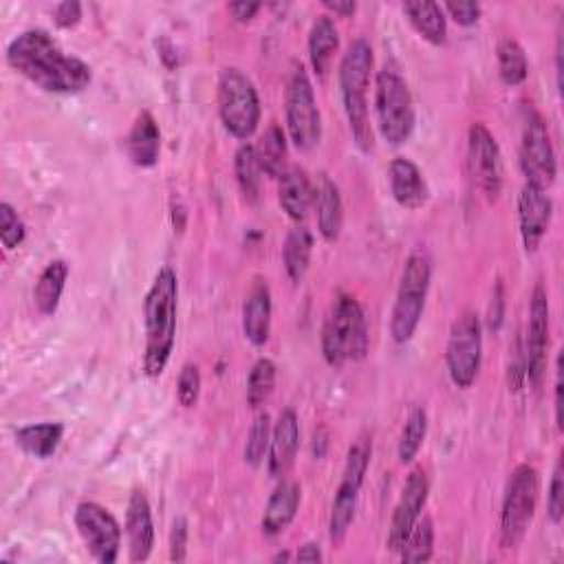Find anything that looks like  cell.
Masks as SVG:
<instances>
[{
  "label": "cell",
  "instance_id": "21",
  "mask_svg": "<svg viewBox=\"0 0 564 564\" xmlns=\"http://www.w3.org/2000/svg\"><path fill=\"white\" fill-rule=\"evenodd\" d=\"M272 291L267 280L256 278L243 302V333L250 344L265 346L272 335Z\"/></svg>",
  "mask_w": 564,
  "mask_h": 564
},
{
  "label": "cell",
  "instance_id": "10",
  "mask_svg": "<svg viewBox=\"0 0 564 564\" xmlns=\"http://www.w3.org/2000/svg\"><path fill=\"white\" fill-rule=\"evenodd\" d=\"M371 456H373V441L371 436H360L357 441H353V445L349 447L346 454V463L342 469V478L331 505V516H329V538L340 544L344 542L353 520H355V511H357V500H360V491L371 465Z\"/></svg>",
  "mask_w": 564,
  "mask_h": 564
},
{
  "label": "cell",
  "instance_id": "38",
  "mask_svg": "<svg viewBox=\"0 0 564 564\" xmlns=\"http://www.w3.org/2000/svg\"><path fill=\"white\" fill-rule=\"evenodd\" d=\"M27 239V225L25 221L21 219L19 210L3 201L0 203V243H3V247L8 252H14L19 250Z\"/></svg>",
  "mask_w": 564,
  "mask_h": 564
},
{
  "label": "cell",
  "instance_id": "43",
  "mask_svg": "<svg viewBox=\"0 0 564 564\" xmlns=\"http://www.w3.org/2000/svg\"><path fill=\"white\" fill-rule=\"evenodd\" d=\"M82 21V5L78 0H65V3L54 8V23L60 30H71Z\"/></svg>",
  "mask_w": 564,
  "mask_h": 564
},
{
  "label": "cell",
  "instance_id": "19",
  "mask_svg": "<svg viewBox=\"0 0 564 564\" xmlns=\"http://www.w3.org/2000/svg\"><path fill=\"white\" fill-rule=\"evenodd\" d=\"M298 447H300L298 414L294 408H285L272 428V443L267 452V472L272 478L283 480L289 474L298 456Z\"/></svg>",
  "mask_w": 564,
  "mask_h": 564
},
{
  "label": "cell",
  "instance_id": "3",
  "mask_svg": "<svg viewBox=\"0 0 564 564\" xmlns=\"http://www.w3.org/2000/svg\"><path fill=\"white\" fill-rule=\"evenodd\" d=\"M373 65H375V56H373L371 43L366 38H357L349 45L338 71V82H340L349 129L355 146L362 153H373V146H375L371 111H368V89L373 80Z\"/></svg>",
  "mask_w": 564,
  "mask_h": 564
},
{
  "label": "cell",
  "instance_id": "48",
  "mask_svg": "<svg viewBox=\"0 0 564 564\" xmlns=\"http://www.w3.org/2000/svg\"><path fill=\"white\" fill-rule=\"evenodd\" d=\"M291 560V555L285 551V553H276L274 555V562H289Z\"/></svg>",
  "mask_w": 564,
  "mask_h": 564
},
{
  "label": "cell",
  "instance_id": "16",
  "mask_svg": "<svg viewBox=\"0 0 564 564\" xmlns=\"http://www.w3.org/2000/svg\"><path fill=\"white\" fill-rule=\"evenodd\" d=\"M430 496V478L428 472L423 467H414L410 469V474L406 476V483L401 487V496L395 505L392 518H390V527H388V538H386V546L390 553H399L403 542L408 540L410 531L414 529V524L421 518V511L425 509Z\"/></svg>",
  "mask_w": 564,
  "mask_h": 564
},
{
  "label": "cell",
  "instance_id": "22",
  "mask_svg": "<svg viewBox=\"0 0 564 564\" xmlns=\"http://www.w3.org/2000/svg\"><path fill=\"white\" fill-rule=\"evenodd\" d=\"M302 502V489L294 480H280V485L274 489L269 496L263 518H261V529L267 538H276L289 529V524L296 520L298 509Z\"/></svg>",
  "mask_w": 564,
  "mask_h": 564
},
{
  "label": "cell",
  "instance_id": "26",
  "mask_svg": "<svg viewBox=\"0 0 564 564\" xmlns=\"http://www.w3.org/2000/svg\"><path fill=\"white\" fill-rule=\"evenodd\" d=\"M316 212H318V232L327 243H335L342 234L344 225V203L340 188L329 179L322 177L316 188Z\"/></svg>",
  "mask_w": 564,
  "mask_h": 564
},
{
  "label": "cell",
  "instance_id": "47",
  "mask_svg": "<svg viewBox=\"0 0 564 564\" xmlns=\"http://www.w3.org/2000/svg\"><path fill=\"white\" fill-rule=\"evenodd\" d=\"M322 549H320V544L318 542H307V544H302L300 549H298V553H296V560L298 562H322Z\"/></svg>",
  "mask_w": 564,
  "mask_h": 564
},
{
  "label": "cell",
  "instance_id": "9",
  "mask_svg": "<svg viewBox=\"0 0 564 564\" xmlns=\"http://www.w3.org/2000/svg\"><path fill=\"white\" fill-rule=\"evenodd\" d=\"M285 126L296 151L309 153L322 140V115L316 91L302 65H296L285 91Z\"/></svg>",
  "mask_w": 564,
  "mask_h": 564
},
{
  "label": "cell",
  "instance_id": "29",
  "mask_svg": "<svg viewBox=\"0 0 564 564\" xmlns=\"http://www.w3.org/2000/svg\"><path fill=\"white\" fill-rule=\"evenodd\" d=\"M340 47L338 27L331 16H318L309 32V60L318 78H324Z\"/></svg>",
  "mask_w": 564,
  "mask_h": 564
},
{
  "label": "cell",
  "instance_id": "11",
  "mask_svg": "<svg viewBox=\"0 0 564 564\" xmlns=\"http://www.w3.org/2000/svg\"><path fill=\"white\" fill-rule=\"evenodd\" d=\"M445 364L452 384L461 390H467L476 384L483 366V322L476 311H463L447 338Z\"/></svg>",
  "mask_w": 564,
  "mask_h": 564
},
{
  "label": "cell",
  "instance_id": "17",
  "mask_svg": "<svg viewBox=\"0 0 564 564\" xmlns=\"http://www.w3.org/2000/svg\"><path fill=\"white\" fill-rule=\"evenodd\" d=\"M553 219V201L544 188L524 181L518 195V228L527 254H533L549 232Z\"/></svg>",
  "mask_w": 564,
  "mask_h": 564
},
{
  "label": "cell",
  "instance_id": "35",
  "mask_svg": "<svg viewBox=\"0 0 564 564\" xmlns=\"http://www.w3.org/2000/svg\"><path fill=\"white\" fill-rule=\"evenodd\" d=\"M276 386V364L269 357L256 360L247 377V403L250 408L258 410L267 403Z\"/></svg>",
  "mask_w": 564,
  "mask_h": 564
},
{
  "label": "cell",
  "instance_id": "40",
  "mask_svg": "<svg viewBox=\"0 0 564 564\" xmlns=\"http://www.w3.org/2000/svg\"><path fill=\"white\" fill-rule=\"evenodd\" d=\"M546 516L553 524H560L564 518V476H562V458H557L553 467V476L546 494Z\"/></svg>",
  "mask_w": 564,
  "mask_h": 564
},
{
  "label": "cell",
  "instance_id": "20",
  "mask_svg": "<svg viewBox=\"0 0 564 564\" xmlns=\"http://www.w3.org/2000/svg\"><path fill=\"white\" fill-rule=\"evenodd\" d=\"M388 184L390 195L403 210H421L428 199L430 190L423 179L419 166L406 157H395L388 166Z\"/></svg>",
  "mask_w": 564,
  "mask_h": 564
},
{
  "label": "cell",
  "instance_id": "34",
  "mask_svg": "<svg viewBox=\"0 0 564 564\" xmlns=\"http://www.w3.org/2000/svg\"><path fill=\"white\" fill-rule=\"evenodd\" d=\"M425 436H428V412L421 406H414L406 417V423L401 428L399 443H397V456L401 465H410L417 458Z\"/></svg>",
  "mask_w": 564,
  "mask_h": 564
},
{
  "label": "cell",
  "instance_id": "8",
  "mask_svg": "<svg viewBox=\"0 0 564 564\" xmlns=\"http://www.w3.org/2000/svg\"><path fill=\"white\" fill-rule=\"evenodd\" d=\"M219 118L223 129L239 142H250L261 124L263 107L256 85L241 69H223L217 89Z\"/></svg>",
  "mask_w": 564,
  "mask_h": 564
},
{
  "label": "cell",
  "instance_id": "5",
  "mask_svg": "<svg viewBox=\"0 0 564 564\" xmlns=\"http://www.w3.org/2000/svg\"><path fill=\"white\" fill-rule=\"evenodd\" d=\"M375 115L379 135L388 146L399 148L412 137L417 124L414 100L395 67H384L375 76Z\"/></svg>",
  "mask_w": 564,
  "mask_h": 564
},
{
  "label": "cell",
  "instance_id": "23",
  "mask_svg": "<svg viewBox=\"0 0 564 564\" xmlns=\"http://www.w3.org/2000/svg\"><path fill=\"white\" fill-rule=\"evenodd\" d=\"M278 203L296 223H302L309 217L316 206V188L302 168H287L278 179Z\"/></svg>",
  "mask_w": 564,
  "mask_h": 564
},
{
  "label": "cell",
  "instance_id": "37",
  "mask_svg": "<svg viewBox=\"0 0 564 564\" xmlns=\"http://www.w3.org/2000/svg\"><path fill=\"white\" fill-rule=\"evenodd\" d=\"M272 417L267 412H258L252 428H250V434H247V441H245V450H243V456H245V463L254 469H258L265 458H267V452H269V443H272Z\"/></svg>",
  "mask_w": 564,
  "mask_h": 564
},
{
  "label": "cell",
  "instance_id": "2",
  "mask_svg": "<svg viewBox=\"0 0 564 564\" xmlns=\"http://www.w3.org/2000/svg\"><path fill=\"white\" fill-rule=\"evenodd\" d=\"M179 280L173 267H162L144 300V375L155 379L164 375L177 340Z\"/></svg>",
  "mask_w": 564,
  "mask_h": 564
},
{
  "label": "cell",
  "instance_id": "44",
  "mask_svg": "<svg viewBox=\"0 0 564 564\" xmlns=\"http://www.w3.org/2000/svg\"><path fill=\"white\" fill-rule=\"evenodd\" d=\"M228 10L236 23H252L256 19V14L263 10V5L261 3H232V5H228Z\"/></svg>",
  "mask_w": 564,
  "mask_h": 564
},
{
  "label": "cell",
  "instance_id": "13",
  "mask_svg": "<svg viewBox=\"0 0 564 564\" xmlns=\"http://www.w3.org/2000/svg\"><path fill=\"white\" fill-rule=\"evenodd\" d=\"M80 538L87 551L100 564H115L122 551V524L100 502L85 500L74 513Z\"/></svg>",
  "mask_w": 564,
  "mask_h": 564
},
{
  "label": "cell",
  "instance_id": "4",
  "mask_svg": "<svg viewBox=\"0 0 564 564\" xmlns=\"http://www.w3.org/2000/svg\"><path fill=\"white\" fill-rule=\"evenodd\" d=\"M320 346L324 362L331 368H342L349 362H362L371 349L368 320L360 300L340 291L322 324Z\"/></svg>",
  "mask_w": 564,
  "mask_h": 564
},
{
  "label": "cell",
  "instance_id": "33",
  "mask_svg": "<svg viewBox=\"0 0 564 564\" xmlns=\"http://www.w3.org/2000/svg\"><path fill=\"white\" fill-rule=\"evenodd\" d=\"M498 60V76L505 87H520L529 74V60L522 45L513 38L500 41L496 49Z\"/></svg>",
  "mask_w": 564,
  "mask_h": 564
},
{
  "label": "cell",
  "instance_id": "27",
  "mask_svg": "<svg viewBox=\"0 0 564 564\" xmlns=\"http://www.w3.org/2000/svg\"><path fill=\"white\" fill-rule=\"evenodd\" d=\"M65 436V425L56 421H43V423H30L16 430V443L19 447L34 456V458H52Z\"/></svg>",
  "mask_w": 564,
  "mask_h": 564
},
{
  "label": "cell",
  "instance_id": "1",
  "mask_svg": "<svg viewBox=\"0 0 564 564\" xmlns=\"http://www.w3.org/2000/svg\"><path fill=\"white\" fill-rule=\"evenodd\" d=\"M5 58L16 74L52 96H78L87 91L93 80L91 67L76 56H67L45 30L19 34L8 45Z\"/></svg>",
  "mask_w": 564,
  "mask_h": 564
},
{
  "label": "cell",
  "instance_id": "42",
  "mask_svg": "<svg viewBox=\"0 0 564 564\" xmlns=\"http://www.w3.org/2000/svg\"><path fill=\"white\" fill-rule=\"evenodd\" d=\"M443 12L458 25V27H472L478 23L483 10L478 3H445L441 5Z\"/></svg>",
  "mask_w": 564,
  "mask_h": 564
},
{
  "label": "cell",
  "instance_id": "30",
  "mask_svg": "<svg viewBox=\"0 0 564 564\" xmlns=\"http://www.w3.org/2000/svg\"><path fill=\"white\" fill-rule=\"evenodd\" d=\"M313 256V234L305 225L289 230L283 243V265L294 285H300L311 267Z\"/></svg>",
  "mask_w": 564,
  "mask_h": 564
},
{
  "label": "cell",
  "instance_id": "36",
  "mask_svg": "<svg viewBox=\"0 0 564 564\" xmlns=\"http://www.w3.org/2000/svg\"><path fill=\"white\" fill-rule=\"evenodd\" d=\"M434 553V524L430 518H419L414 529L410 531L408 540L403 542L401 551L397 553L401 562L414 564V562H430Z\"/></svg>",
  "mask_w": 564,
  "mask_h": 564
},
{
  "label": "cell",
  "instance_id": "14",
  "mask_svg": "<svg viewBox=\"0 0 564 564\" xmlns=\"http://www.w3.org/2000/svg\"><path fill=\"white\" fill-rule=\"evenodd\" d=\"M467 168L476 188L494 203L502 192V155L496 137L483 122H474L467 131Z\"/></svg>",
  "mask_w": 564,
  "mask_h": 564
},
{
  "label": "cell",
  "instance_id": "6",
  "mask_svg": "<svg viewBox=\"0 0 564 564\" xmlns=\"http://www.w3.org/2000/svg\"><path fill=\"white\" fill-rule=\"evenodd\" d=\"M432 280V261L423 250H414L401 272L395 307L390 313V335L395 344H408L421 322Z\"/></svg>",
  "mask_w": 564,
  "mask_h": 564
},
{
  "label": "cell",
  "instance_id": "31",
  "mask_svg": "<svg viewBox=\"0 0 564 564\" xmlns=\"http://www.w3.org/2000/svg\"><path fill=\"white\" fill-rule=\"evenodd\" d=\"M256 151V159L258 166L263 170L265 177L272 179H280L287 173V153H289V144H287V135L278 124H272L261 142L254 146Z\"/></svg>",
  "mask_w": 564,
  "mask_h": 564
},
{
  "label": "cell",
  "instance_id": "18",
  "mask_svg": "<svg viewBox=\"0 0 564 564\" xmlns=\"http://www.w3.org/2000/svg\"><path fill=\"white\" fill-rule=\"evenodd\" d=\"M126 540L131 562H146L155 549V520L153 507L144 489H133L126 507Z\"/></svg>",
  "mask_w": 564,
  "mask_h": 564
},
{
  "label": "cell",
  "instance_id": "12",
  "mask_svg": "<svg viewBox=\"0 0 564 564\" xmlns=\"http://www.w3.org/2000/svg\"><path fill=\"white\" fill-rule=\"evenodd\" d=\"M520 168L524 173V181L535 184L540 188H549L557 177V159L551 144L549 126L544 118L527 107L524 109V126L520 142Z\"/></svg>",
  "mask_w": 564,
  "mask_h": 564
},
{
  "label": "cell",
  "instance_id": "7",
  "mask_svg": "<svg viewBox=\"0 0 564 564\" xmlns=\"http://www.w3.org/2000/svg\"><path fill=\"white\" fill-rule=\"evenodd\" d=\"M540 474L533 465L520 463L511 469L500 507V544L513 551L522 544L538 507Z\"/></svg>",
  "mask_w": 564,
  "mask_h": 564
},
{
  "label": "cell",
  "instance_id": "28",
  "mask_svg": "<svg viewBox=\"0 0 564 564\" xmlns=\"http://www.w3.org/2000/svg\"><path fill=\"white\" fill-rule=\"evenodd\" d=\"M67 280H69V265L63 258L52 261L41 272L38 283L34 287V305L41 316H56Z\"/></svg>",
  "mask_w": 564,
  "mask_h": 564
},
{
  "label": "cell",
  "instance_id": "45",
  "mask_svg": "<svg viewBox=\"0 0 564 564\" xmlns=\"http://www.w3.org/2000/svg\"><path fill=\"white\" fill-rule=\"evenodd\" d=\"M322 8L340 19H353L357 12V3H353V0H324Z\"/></svg>",
  "mask_w": 564,
  "mask_h": 564
},
{
  "label": "cell",
  "instance_id": "39",
  "mask_svg": "<svg viewBox=\"0 0 564 564\" xmlns=\"http://www.w3.org/2000/svg\"><path fill=\"white\" fill-rule=\"evenodd\" d=\"M201 388H203L201 368L192 362L184 364L181 373H179V379H177V401H179V406L195 408L199 403Z\"/></svg>",
  "mask_w": 564,
  "mask_h": 564
},
{
  "label": "cell",
  "instance_id": "41",
  "mask_svg": "<svg viewBox=\"0 0 564 564\" xmlns=\"http://www.w3.org/2000/svg\"><path fill=\"white\" fill-rule=\"evenodd\" d=\"M188 520L186 518H175L173 529H170V560L173 562H186L188 557Z\"/></svg>",
  "mask_w": 564,
  "mask_h": 564
},
{
  "label": "cell",
  "instance_id": "46",
  "mask_svg": "<svg viewBox=\"0 0 564 564\" xmlns=\"http://www.w3.org/2000/svg\"><path fill=\"white\" fill-rule=\"evenodd\" d=\"M560 355H557V362H555V423L557 428L562 430V364H560Z\"/></svg>",
  "mask_w": 564,
  "mask_h": 564
},
{
  "label": "cell",
  "instance_id": "24",
  "mask_svg": "<svg viewBox=\"0 0 564 564\" xmlns=\"http://www.w3.org/2000/svg\"><path fill=\"white\" fill-rule=\"evenodd\" d=\"M126 153L129 159L137 168H153L162 155V131L157 120L144 111L137 115L129 137H126Z\"/></svg>",
  "mask_w": 564,
  "mask_h": 564
},
{
  "label": "cell",
  "instance_id": "25",
  "mask_svg": "<svg viewBox=\"0 0 564 564\" xmlns=\"http://www.w3.org/2000/svg\"><path fill=\"white\" fill-rule=\"evenodd\" d=\"M403 16L412 30L430 45L441 47L447 41V19L445 12L434 0H414V3L401 5Z\"/></svg>",
  "mask_w": 564,
  "mask_h": 564
},
{
  "label": "cell",
  "instance_id": "15",
  "mask_svg": "<svg viewBox=\"0 0 564 564\" xmlns=\"http://www.w3.org/2000/svg\"><path fill=\"white\" fill-rule=\"evenodd\" d=\"M549 296L542 283L533 287L531 300H529V322H527V335H524V353H522V366H524V379L540 388L546 375V351H549Z\"/></svg>",
  "mask_w": 564,
  "mask_h": 564
},
{
  "label": "cell",
  "instance_id": "32",
  "mask_svg": "<svg viewBox=\"0 0 564 564\" xmlns=\"http://www.w3.org/2000/svg\"><path fill=\"white\" fill-rule=\"evenodd\" d=\"M234 173H236V184L241 188L243 199L250 206H256L261 201V192H263V170L258 166L256 159V151L254 146L247 142L243 144L236 155H234Z\"/></svg>",
  "mask_w": 564,
  "mask_h": 564
}]
</instances>
